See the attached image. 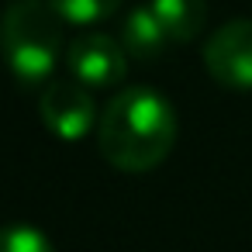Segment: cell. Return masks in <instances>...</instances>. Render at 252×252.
Returning <instances> with one entry per match:
<instances>
[{
	"label": "cell",
	"instance_id": "1",
	"mask_svg": "<svg viewBox=\"0 0 252 252\" xmlns=\"http://www.w3.org/2000/svg\"><path fill=\"white\" fill-rule=\"evenodd\" d=\"M100 156L121 173H152L176 145V111L152 87L114 94L97 118Z\"/></svg>",
	"mask_w": 252,
	"mask_h": 252
},
{
	"label": "cell",
	"instance_id": "2",
	"mask_svg": "<svg viewBox=\"0 0 252 252\" xmlns=\"http://www.w3.org/2000/svg\"><path fill=\"white\" fill-rule=\"evenodd\" d=\"M66 21L49 0H11L0 18V52L18 83L38 87L56 73Z\"/></svg>",
	"mask_w": 252,
	"mask_h": 252
},
{
	"label": "cell",
	"instance_id": "3",
	"mask_svg": "<svg viewBox=\"0 0 252 252\" xmlns=\"http://www.w3.org/2000/svg\"><path fill=\"white\" fill-rule=\"evenodd\" d=\"M38 114L45 128L59 135L63 142H76L90 135L100 118L90 87H83L80 80H49L38 97Z\"/></svg>",
	"mask_w": 252,
	"mask_h": 252
},
{
	"label": "cell",
	"instance_id": "4",
	"mask_svg": "<svg viewBox=\"0 0 252 252\" xmlns=\"http://www.w3.org/2000/svg\"><path fill=\"white\" fill-rule=\"evenodd\" d=\"M204 66L228 90H252V18L221 25L204 45Z\"/></svg>",
	"mask_w": 252,
	"mask_h": 252
},
{
	"label": "cell",
	"instance_id": "5",
	"mask_svg": "<svg viewBox=\"0 0 252 252\" xmlns=\"http://www.w3.org/2000/svg\"><path fill=\"white\" fill-rule=\"evenodd\" d=\"M66 63L73 80H80L90 90L118 87L128 73V52L121 38H111L104 32H83L66 45Z\"/></svg>",
	"mask_w": 252,
	"mask_h": 252
},
{
	"label": "cell",
	"instance_id": "6",
	"mask_svg": "<svg viewBox=\"0 0 252 252\" xmlns=\"http://www.w3.org/2000/svg\"><path fill=\"white\" fill-rule=\"evenodd\" d=\"M118 38H121L128 59H138V63L159 59L162 49H166V42H169V35H166V28L159 25V18H156L152 7H135V11L121 21V35H118Z\"/></svg>",
	"mask_w": 252,
	"mask_h": 252
},
{
	"label": "cell",
	"instance_id": "7",
	"mask_svg": "<svg viewBox=\"0 0 252 252\" xmlns=\"http://www.w3.org/2000/svg\"><path fill=\"white\" fill-rule=\"evenodd\" d=\"M166 28L169 42H190L207 21V0H152L149 4Z\"/></svg>",
	"mask_w": 252,
	"mask_h": 252
},
{
	"label": "cell",
	"instance_id": "8",
	"mask_svg": "<svg viewBox=\"0 0 252 252\" xmlns=\"http://www.w3.org/2000/svg\"><path fill=\"white\" fill-rule=\"evenodd\" d=\"M49 4L66 25H97L121 7V0H49Z\"/></svg>",
	"mask_w": 252,
	"mask_h": 252
},
{
	"label": "cell",
	"instance_id": "9",
	"mask_svg": "<svg viewBox=\"0 0 252 252\" xmlns=\"http://www.w3.org/2000/svg\"><path fill=\"white\" fill-rule=\"evenodd\" d=\"M0 252H56L49 235L35 224H4L0 228Z\"/></svg>",
	"mask_w": 252,
	"mask_h": 252
}]
</instances>
